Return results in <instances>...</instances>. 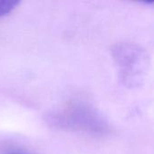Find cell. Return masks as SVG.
Segmentation results:
<instances>
[{
  "label": "cell",
  "mask_w": 154,
  "mask_h": 154,
  "mask_svg": "<svg viewBox=\"0 0 154 154\" xmlns=\"http://www.w3.org/2000/svg\"><path fill=\"white\" fill-rule=\"evenodd\" d=\"M51 127L65 131L105 134L109 127L104 117L91 106L81 101H72L46 116Z\"/></svg>",
  "instance_id": "6da1fadb"
},
{
  "label": "cell",
  "mask_w": 154,
  "mask_h": 154,
  "mask_svg": "<svg viewBox=\"0 0 154 154\" xmlns=\"http://www.w3.org/2000/svg\"><path fill=\"white\" fill-rule=\"evenodd\" d=\"M19 5V1L0 0V18L11 14Z\"/></svg>",
  "instance_id": "3957f363"
},
{
  "label": "cell",
  "mask_w": 154,
  "mask_h": 154,
  "mask_svg": "<svg viewBox=\"0 0 154 154\" xmlns=\"http://www.w3.org/2000/svg\"><path fill=\"white\" fill-rule=\"evenodd\" d=\"M112 54L125 85L130 88L140 86L149 66L146 51L134 43L123 42L114 47Z\"/></svg>",
  "instance_id": "7a4b0ae2"
},
{
  "label": "cell",
  "mask_w": 154,
  "mask_h": 154,
  "mask_svg": "<svg viewBox=\"0 0 154 154\" xmlns=\"http://www.w3.org/2000/svg\"><path fill=\"white\" fill-rule=\"evenodd\" d=\"M1 154H31L27 152H24L23 150L20 149H16V148H7L5 149Z\"/></svg>",
  "instance_id": "277c9868"
}]
</instances>
